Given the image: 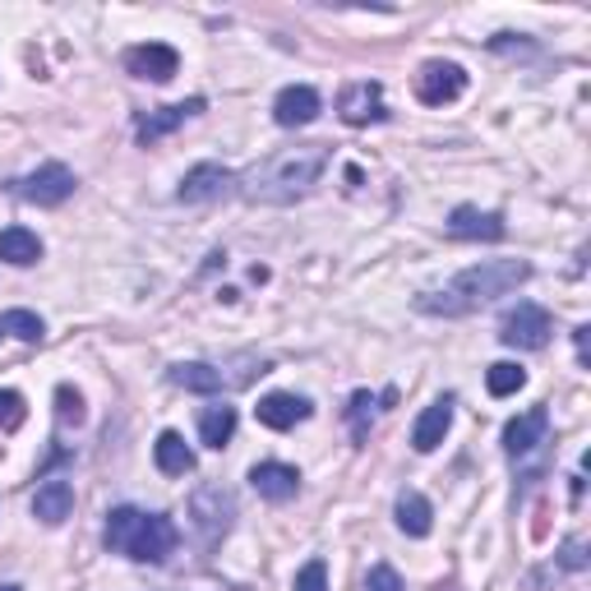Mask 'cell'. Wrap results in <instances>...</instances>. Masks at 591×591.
Instances as JSON below:
<instances>
[{
  "label": "cell",
  "instance_id": "8992f818",
  "mask_svg": "<svg viewBox=\"0 0 591 591\" xmlns=\"http://www.w3.org/2000/svg\"><path fill=\"white\" fill-rule=\"evenodd\" d=\"M467 93V70L457 60H425L416 75V98L425 106H444Z\"/></svg>",
  "mask_w": 591,
  "mask_h": 591
},
{
  "label": "cell",
  "instance_id": "6da1fadb",
  "mask_svg": "<svg viewBox=\"0 0 591 591\" xmlns=\"http://www.w3.org/2000/svg\"><path fill=\"white\" fill-rule=\"evenodd\" d=\"M328 167V144H296V148H277L273 158L250 167L246 177H236V190L250 204H296L315 190V181Z\"/></svg>",
  "mask_w": 591,
  "mask_h": 591
},
{
  "label": "cell",
  "instance_id": "ac0fdd59",
  "mask_svg": "<svg viewBox=\"0 0 591 591\" xmlns=\"http://www.w3.org/2000/svg\"><path fill=\"white\" fill-rule=\"evenodd\" d=\"M254 416H259V425H269V430H292L310 416V402L296 398V393H269V398H259Z\"/></svg>",
  "mask_w": 591,
  "mask_h": 591
},
{
  "label": "cell",
  "instance_id": "9a60e30c",
  "mask_svg": "<svg viewBox=\"0 0 591 591\" xmlns=\"http://www.w3.org/2000/svg\"><path fill=\"white\" fill-rule=\"evenodd\" d=\"M250 486L259 490V499L287 503V499H296V490H300V471L287 467V463H259V467H250Z\"/></svg>",
  "mask_w": 591,
  "mask_h": 591
},
{
  "label": "cell",
  "instance_id": "f546056e",
  "mask_svg": "<svg viewBox=\"0 0 591 591\" xmlns=\"http://www.w3.org/2000/svg\"><path fill=\"white\" fill-rule=\"evenodd\" d=\"M365 591H407V587H402V578L393 573L388 564H375V568H370V582H365Z\"/></svg>",
  "mask_w": 591,
  "mask_h": 591
},
{
  "label": "cell",
  "instance_id": "44dd1931",
  "mask_svg": "<svg viewBox=\"0 0 591 591\" xmlns=\"http://www.w3.org/2000/svg\"><path fill=\"white\" fill-rule=\"evenodd\" d=\"M0 259H5V264H14V269L37 264V259H42L37 231H29V227H5V231H0Z\"/></svg>",
  "mask_w": 591,
  "mask_h": 591
},
{
  "label": "cell",
  "instance_id": "4fadbf2b",
  "mask_svg": "<svg viewBox=\"0 0 591 591\" xmlns=\"http://www.w3.org/2000/svg\"><path fill=\"white\" fill-rule=\"evenodd\" d=\"M448 236H457V240H503L509 236V227H503V213H480V208H471V204H463V208H453L448 213Z\"/></svg>",
  "mask_w": 591,
  "mask_h": 591
},
{
  "label": "cell",
  "instance_id": "7402d4cb",
  "mask_svg": "<svg viewBox=\"0 0 591 591\" xmlns=\"http://www.w3.org/2000/svg\"><path fill=\"white\" fill-rule=\"evenodd\" d=\"M152 457H158V471H162V476H185V471H194V453H190V444L181 440L177 430H162V434H158V444H152Z\"/></svg>",
  "mask_w": 591,
  "mask_h": 591
},
{
  "label": "cell",
  "instance_id": "2e32d148",
  "mask_svg": "<svg viewBox=\"0 0 591 591\" xmlns=\"http://www.w3.org/2000/svg\"><path fill=\"white\" fill-rule=\"evenodd\" d=\"M448 425H453V398L430 402L421 416H416V425H411V448L416 453H434V448L444 444Z\"/></svg>",
  "mask_w": 591,
  "mask_h": 591
},
{
  "label": "cell",
  "instance_id": "5b68a950",
  "mask_svg": "<svg viewBox=\"0 0 591 591\" xmlns=\"http://www.w3.org/2000/svg\"><path fill=\"white\" fill-rule=\"evenodd\" d=\"M75 185H79V181H75L70 167L47 162V167H37L33 177L10 181V194H14V200H24V204H37V208H56V204L70 200Z\"/></svg>",
  "mask_w": 591,
  "mask_h": 591
},
{
  "label": "cell",
  "instance_id": "ba28073f",
  "mask_svg": "<svg viewBox=\"0 0 591 591\" xmlns=\"http://www.w3.org/2000/svg\"><path fill=\"white\" fill-rule=\"evenodd\" d=\"M231 190H236V171L217 167V162H200V167H190L181 177L177 200L181 204H213V200H223V194H231Z\"/></svg>",
  "mask_w": 591,
  "mask_h": 591
},
{
  "label": "cell",
  "instance_id": "603a6c76",
  "mask_svg": "<svg viewBox=\"0 0 591 591\" xmlns=\"http://www.w3.org/2000/svg\"><path fill=\"white\" fill-rule=\"evenodd\" d=\"M231 434H236V407L217 402V407H208V411L200 416V440H204L208 448H227Z\"/></svg>",
  "mask_w": 591,
  "mask_h": 591
},
{
  "label": "cell",
  "instance_id": "d4e9b609",
  "mask_svg": "<svg viewBox=\"0 0 591 591\" xmlns=\"http://www.w3.org/2000/svg\"><path fill=\"white\" fill-rule=\"evenodd\" d=\"M527 384V370L513 365V361H495L486 370V388H490V398H513V393Z\"/></svg>",
  "mask_w": 591,
  "mask_h": 591
},
{
  "label": "cell",
  "instance_id": "5bb4252c",
  "mask_svg": "<svg viewBox=\"0 0 591 591\" xmlns=\"http://www.w3.org/2000/svg\"><path fill=\"white\" fill-rule=\"evenodd\" d=\"M315 116H319V93L310 89V83H292V89H282L277 102H273V121L282 129H300Z\"/></svg>",
  "mask_w": 591,
  "mask_h": 591
},
{
  "label": "cell",
  "instance_id": "83f0119b",
  "mask_svg": "<svg viewBox=\"0 0 591 591\" xmlns=\"http://www.w3.org/2000/svg\"><path fill=\"white\" fill-rule=\"evenodd\" d=\"M29 421V402L14 388H0V430H19Z\"/></svg>",
  "mask_w": 591,
  "mask_h": 591
},
{
  "label": "cell",
  "instance_id": "1f68e13d",
  "mask_svg": "<svg viewBox=\"0 0 591 591\" xmlns=\"http://www.w3.org/2000/svg\"><path fill=\"white\" fill-rule=\"evenodd\" d=\"M0 591H24V587H14V582H5V587H0Z\"/></svg>",
  "mask_w": 591,
  "mask_h": 591
},
{
  "label": "cell",
  "instance_id": "9c48e42d",
  "mask_svg": "<svg viewBox=\"0 0 591 591\" xmlns=\"http://www.w3.org/2000/svg\"><path fill=\"white\" fill-rule=\"evenodd\" d=\"M338 116L346 121V125H375V121H384L388 116V106H384V89L375 79H356V83H346L342 89V98H338Z\"/></svg>",
  "mask_w": 591,
  "mask_h": 591
},
{
  "label": "cell",
  "instance_id": "e0dca14e",
  "mask_svg": "<svg viewBox=\"0 0 591 591\" xmlns=\"http://www.w3.org/2000/svg\"><path fill=\"white\" fill-rule=\"evenodd\" d=\"M70 509H75V486L70 480H60V476L42 480L37 495H33V518L47 522V527H60V522L70 518Z\"/></svg>",
  "mask_w": 591,
  "mask_h": 591
},
{
  "label": "cell",
  "instance_id": "f1b7e54d",
  "mask_svg": "<svg viewBox=\"0 0 591 591\" xmlns=\"http://www.w3.org/2000/svg\"><path fill=\"white\" fill-rule=\"evenodd\" d=\"M292 591H328V564L323 559H310L296 573V587Z\"/></svg>",
  "mask_w": 591,
  "mask_h": 591
},
{
  "label": "cell",
  "instance_id": "cb8c5ba5",
  "mask_svg": "<svg viewBox=\"0 0 591 591\" xmlns=\"http://www.w3.org/2000/svg\"><path fill=\"white\" fill-rule=\"evenodd\" d=\"M0 338H19V342H42L47 338V323H42V315L33 310H5L0 315Z\"/></svg>",
  "mask_w": 591,
  "mask_h": 591
},
{
  "label": "cell",
  "instance_id": "4316f807",
  "mask_svg": "<svg viewBox=\"0 0 591 591\" xmlns=\"http://www.w3.org/2000/svg\"><path fill=\"white\" fill-rule=\"evenodd\" d=\"M83 398H79V388H70V384H60L56 388V421L60 425H83Z\"/></svg>",
  "mask_w": 591,
  "mask_h": 591
},
{
  "label": "cell",
  "instance_id": "30bf717a",
  "mask_svg": "<svg viewBox=\"0 0 591 591\" xmlns=\"http://www.w3.org/2000/svg\"><path fill=\"white\" fill-rule=\"evenodd\" d=\"M125 70L135 79H148V83H167L181 75V56H177V47H167V42H144V47L125 52Z\"/></svg>",
  "mask_w": 591,
  "mask_h": 591
},
{
  "label": "cell",
  "instance_id": "277c9868",
  "mask_svg": "<svg viewBox=\"0 0 591 591\" xmlns=\"http://www.w3.org/2000/svg\"><path fill=\"white\" fill-rule=\"evenodd\" d=\"M550 333H555V319H550V310H541L536 300H518L499 323V342L518 346V352H541V346L550 342Z\"/></svg>",
  "mask_w": 591,
  "mask_h": 591
},
{
  "label": "cell",
  "instance_id": "4dcf8cb0",
  "mask_svg": "<svg viewBox=\"0 0 591 591\" xmlns=\"http://www.w3.org/2000/svg\"><path fill=\"white\" fill-rule=\"evenodd\" d=\"M582 564H587V559H582V545L568 541V545H564V568H582Z\"/></svg>",
  "mask_w": 591,
  "mask_h": 591
},
{
  "label": "cell",
  "instance_id": "3957f363",
  "mask_svg": "<svg viewBox=\"0 0 591 591\" xmlns=\"http://www.w3.org/2000/svg\"><path fill=\"white\" fill-rule=\"evenodd\" d=\"M106 550L129 555L135 564H167V555L177 550V522L167 513H144V509H112L106 513Z\"/></svg>",
  "mask_w": 591,
  "mask_h": 591
},
{
  "label": "cell",
  "instance_id": "7a4b0ae2",
  "mask_svg": "<svg viewBox=\"0 0 591 591\" xmlns=\"http://www.w3.org/2000/svg\"><path fill=\"white\" fill-rule=\"evenodd\" d=\"M527 277H532L527 259H486V264L463 269L444 292L421 296V300H416V310L444 315V319H463V315L480 310V305H490V300H499V296L518 292Z\"/></svg>",
  "mask_w": 591,
  "mask_h": 591
},
{
  "label": "cell",
  "instance_id": "52a82bcc",
  "mask_svg": "<svg viewBox=\"0 0 591 591\" xmlns=\"http://www.w3.org/2000/svg\"><path fill=\"white\" fill-rule=\"evenodd\" d=\"M190 513H194V527H200L204 545H217V536H227L231 518H236V499L223 486H204L200 495H194Z\"/></svg>",
  "mask_w": 591,
  "mask_h": 591
},
{
  "label": "cell",
  "instance_id": "d6986e66",
  "mask_svg": "<svg viewBox=\"0 0 591 591\" xmlns=\"http://www.w3.org/2000/svg\"><path fill=\"white\" fill-rule=\"evenodd\" d=\"M430 527H434L430 499H425L421 490H402V495H398V532L421 541V536H430Z\"/></svg>",
  "mask_w": 591,
  "mask_h": 591
},
{
  "label": "cell",
  "instance_id": "8fae6325",
  "mask_svg": "<svg viewBox=\"0 0 591 591\" xmlns=\"http://www.w3.org/2000/svg\"><path fill=\"white\" fill-rule=\"evenodd\" d=\"M545 434H550V411L527 407L522 416H513V421L503 425V453H509V457H527L532 448L545 444Z\"/></svg>",
  "mask_w": 591,
  "mask_h": 591
},
{
  "label": "cell",
  "instance_id": "ffe728a7",
  "mask_svg": "<svg viewBox=\"0 0 591 591\" xmlns=\"http://www.w3.org/2000/svg\"><path fill=\"white\" fill-rule=\"evenodd\" d=\"M167 379L177 384V388H185V393H223V370H213V365H204V361H181V365H171L167 370Z\"/></svg>",
  "mask_w": 591,
  "mask_h": 591
},
{
  "label": "cell",
  "instance_id": "7c38bea8",
  "mask_svg": "<svg viewBox=\"0 0 591 591\" xmlns=\"http://www.w3.org/2000/svg\"><path fill=\"white\" fill-rule=\"evenodd\" d=\"M204 98H190V102H171V106H158V112H148V116H139V125H135V135H139V144L144 148H152L158 139H167L171 129H181L190 116H200L204 112Z\"/></svg>",
  "mask_w": 591,
  "mask_h": 591
},
{
  "label": "cell",
  "instance_id": "484cf974",
  "mask_svg": "<svg viewBox=\"0 0 591 591\" xmlns=\"http://www.w3.org/2000/svg\"><path fill=\"white\" fill-rule=\"evenodd\" d=\"M346 421H352V434H356V444L370 440V421H375V393H352V407H346Z\"/></svg>",
  "mask_w": 591,
  "mask_h": 591
}]
</instances>
